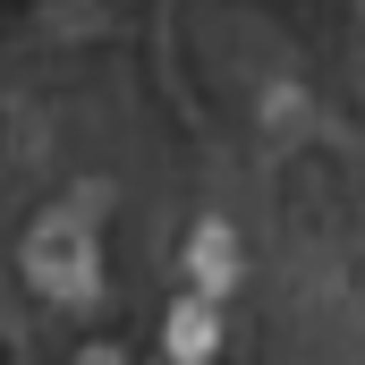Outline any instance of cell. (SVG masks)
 Instances as JSON below:
<instances>
[{"mask_svg":"<svg viewBox=\"0 0 365 365\" xmlns=\"http://www.w3.org/2000/svg\"><path fill=\"white\" fill-rule=\"evenodd\" d=\"M17 264H26V280H34V297H51V306H93V297H102V221H93V187L68 195V204H51V212H34Z\"/></svg>","mask_w":365,"mask_h":365,"instance_id":"1","label":"cell"},{"mask_svg":"<svg viewBox=\"0 0 365 365\" xmlns=\"http://www.w3.org/2000/svg\"><path fill=\"white\" fill-rule=\"evenodd\" d=\"M68 365H128V357H119V349H102V340H93V349H77V357H68Z\"/></svg>","mask_w":365,"mask_h":365,"instance_id":"4","label":"cell"},{"mask_svg":"<svg viewBox=\"0 0 365 365\" xmlns=\"http://www.w3.org/2000/svg\"><path fill=\"white\" fill-rule=\"evenodd\" d=\"M212 357H221V297L187 289L162 323V365H212Z\"/></svg>","mask_w":365,"mask_h":365,"instance_id":"2","label":"cell"},{"mask_svg":"<svg viewBox=\"0 0 365 365\" xmlns=\"http://www.w3.org/2000/svg\"><path fill=\"white\" fill-rule=\"evenodd\" d=\"M187 272L204 297H230L238 289V238L221 230V221H195V238H187Z\"/></svg>","mask_w":365,"mask_h":365,"instance_id":"3","label":"cell"}]
</instances>
